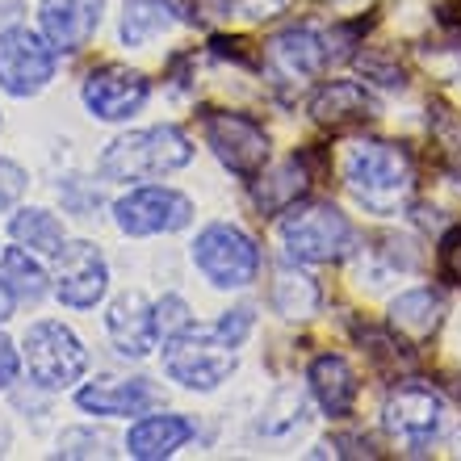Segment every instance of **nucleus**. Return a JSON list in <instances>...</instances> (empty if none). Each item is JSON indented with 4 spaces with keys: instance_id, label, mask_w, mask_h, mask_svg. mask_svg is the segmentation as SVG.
Masks as SVG:
<instances>
[{
    "instance_id": "nucleus-13",
    "label": "nucleus",
    "mask_w": 461,
    "mask_h": 461,
    "mask_svg": "<svg viewBox=\"0 0 461 461\" xmlns=\"http://www.w3.org/2000/svg\"><path fill=\"white\" fill-rule=\"evenodd\" d=\"M80 97L97 122H131L134 113H143L147 97H151V80L126 63H101L88 72Z\"/></svg>"
},
{
    "instance_id": "nucleus-9",
    "label": "nucleus",
    "mask_w": 461,
    "mask_h": 461,
    "mask_svg": "<svg viewBox=\"0 0 461 461\" xmlns=\"http://www.w3.org/2000/svg\"><path fill=\"white\" fill-rule=\"evenodd\" d=\"M50 80H55V47L42 38V30L30 25L0 30V88L25 101L38 97Z\"/></svg>"
},
{
    "instance_id": "nucleus-7",
    "label": "nucleus",
    "mask_w": 461,
    "mask_h": 461,
    "mask_svg": "<svg viewBox=\"0 0 461 461\" xmlns=\"http://www.w3.org/2000/svg\"><path fill=\"white\" fill-rule=\"evenodd\" d=\"M22 361L38 390H68L88 374V348L68 323L38 319L22 340Z\"/></svg>"
},
{
    "instance_id": "nucleus-3",
    "label": "nucleus",
    "mask_w": 461,
    "mask_h": 461,
    "mask_svg": "<svg viewBox=\"0 0 461 461\" xmlns=\"http://www.w3.org/2000/svg\"><path fill=\"white\" fill-rule=\"evenodd\" d=\"M352 25H315V22H298L285 25L265 50V68L273 80L285 85H306L319 72H328L331 63H344L352 55Z\"/></svg>"
},
{
    "instance_id": "nucleus-34",
    "label": "nucleus",
    "mask_w": 461,
    "mask_h": 461,
    "mask_svg": "<svg viewBox=\"0 0 461 461\" xmlns=\"http://www.w3.org/2000/svg\"><path fill=\"white\" fill-rule=\"evenodd\" d=\"M13 306H17V298H13V290L5 285V277H0V323L13 319Z\"/></svg>"
},
{
    "instance_id": "nucleus-25",
    "label": "nucleus",
    "mask_w": 461,
    "mask_h": 461,
    "mask_svg": "<svg viewBox=\"0 0 461 461\" xmlns=\"http://www.w3.org/2000/svg\"><path fill=\"white\" fill-rule=\"evenodd\" d=\"M0 277H5V285L13 290L17 303H42L50 294L47 268L38 265L34 256H30V248H22V243L0 252Z\"/></svg>"
},
{
    "instance_id": "nucleus-2",
    "label": "nucleus",
    "mask_w": 461,
    "mask_h": 461,
    "mask_svg": "<svg viewBox=\"0 0 461 461\" xmlns=\"http://www.w3.org/2000/svg\"><path fill=\"white\" fill-rule=\"evenodd\" d=\"M194 139L181 126H143V131L118 134L97 159L101 181L110 185H131V181H156L168 172H181L194 164Z\"/></svg>"
},
{
    "instance_id": "nucleus-19",
    "label": "nucleus",
    "mask_w": 461,
    "mask_h": 461,
    "mask_svg": "<svg viewBox=\"0 0 461 461\" xmlns=\"http://www.w3.org/2000/svg\"><path fill=\"white\" fill-rule=\"evenodd\" d=\"M311 113L323 126L344 131V126H361V122L377 118V97L361 80H331L311 97Z\"/></svg>"
},
{
    "instance_id": "nucleus-4",
    "label": "nucleus",
    "mask_w": 461,
    "mask_h": 461,
    "mask_svg": "<svg viewBox=\"0 0 461 461\" xmlns=\"http://www.w3.org/2000/svg\"><path fill=\"white\" fill-rule=\"evenodd\" d=\"M281 248L294 265H340L357 256V227L331 202H303L290 206L277 227Z\"/></svg>"
},
{
    "instance_id": "nucleus-33",
    "label": "nucleus",
    "mask_w": 461,
    "mask_h": 461,
    "mask_svg": "<svg viewBox=\"0 0 461 461\" xmlns=\"http://www.w3.org/2000/svg\"><path fill=\"white\" fill-rule=\"evenodd\" d=\"M290 5V0H235V9L243 13V17H273V13H281Z\"/></svg>"
},
{
    "instance_id": "nucleus-17",
    "label": "nucleus",
    "mask_w": 461,
    "mask_h": 461,
    "mask_svg": "<svg viewBox=\"0 0 461 461\" xmlns=\"http://www.w3.org/2000/svg\"><path fill=\"white\" fill-rule=\"evenodd\" d=\"M197 437V424L176 411H143L126 432V453L139 461H164Z\"/></svg>"
},
{
    "instance_id": "nucleus-6",
    "label": "nucleus",
    "mask_w": 461,
    "mask_h": 461,
    "mask_svg": "<svg viewBox=\"0 0 461 461\" xmlns=\"http://www.w3.org/2000/svg\"><path fill=\"white\" fill-rule=\"evenodd\" d=\"M189 256H194V268L214 290H248L260 277V248L235 222H206L197 230Z\"/></svg>"
},
{
    "instance_id": "nucleus-23",
    "label": "nucleus",
    "mask_w": 461,
    "mask_h": 461,
    "mask_svg": "<svg viewBox=\"0 0 461 461\" xmlns=\"http://www.w3.org/2000/svg\"><path fill=\"white\" fill-rule=\"evenodd\" d=\"M176 25V9L168 0H126L118 17V38L122 47H147L164 38Z\"/></svg>"
},
{
    "instance_id": "nucleus-29",
    "label": "nucleus",
    "mask_w": 461,
    "mask_h": 461,
    "mask_svg": "<svg viewBox=\"0 0 461 461\" xmlns=\"http://www.w3.org/2000/svg\"><path fill=\"white\" fill-rule=\"evenodd\" d=\"M105 445L110 440L101 437V432H88V428H68L59 437L63 457H105Z\"/></svg>"
},
{
    "instance_id": "nucleus-24",
    "label": "nucleus",
    "mask_w": 461,
    "mask_h": 461,
    "mask_svg": "<svg viewBox=\"0 0 461 461\" xmlns=\"http://www.w3.org/2000/svg\"><path fill=\"white\" fill-rule=\"evenodd\" d=\"M9 235L22 243V248H30L34 256H50V260H55V252L68 243L63 222L55 219L50 210H38V206L17 210V214L9 219Z\"/></svg>"
},
{
    "instance_id": "nucleus-22",
    "label": "nucleus",
    "mask_w": 461,
    "mask_h": 461,
    "mask_svg": "<svg viewBox=\"0 0 461 461\" xmlns=\"http://www.w3.org/2000/svg\"><path fill=\"white\" fill-rule=\"evenodd\" d=\"M268 306H273L281 319L298 323V319H311L319 306H323V290L315 285V277H311V273H303V268L290 260V265H281L277 273H273V285H268Z\"/></svg>"
},
{
    "instance_id": "nucleus-15",
    "label": "nucleus",
    "mask_w": 461,
    "mask_h": 461,
    "mask_svg": "<svg viewBox=\"0 0 461 461\" xmlns=\"http://www.w3.org/2000/svg\"><path fill=\"white\" fill-rule=\"evenodd\" d=\"M105 331H110L113 348L126 361H147L159 348V319L156 303H147V294L126 290L118 294L105 311Z\"/></svg>"
},
{
    "instance_id": "nucleus-27",
    "label": "nucleus",
    "mask_w": 461,
    "mask_h": 461,
    "mask_svg": "<svg viewBox=\"0 0 461 461\" xmlns=\"http://www.w3.org/2000/svg\"><path fill=\"white\" fill-rule=\"evenodd\" d=\"M59 202H63L68 214H76V219H97L101 189H97V181H88V176H63L59 181Z\"/></svg>"
},
{
    "instance_id": "nucleus-10",
    "label": "nucleus",
    "mask_w": 461,
    "mask_h": 461,
    "mask_svg": "<svg viewBox=\"0 0 461 461\" xmlns=\"http://www.w3.org/2000/svg\"><path fill=\"white\" fill-rule=\"evenodd\" d=\"M202 134H206L210 151L219 156L222 168L235 172L240 181H252L256 172L268 164V131L252 113L214 110L202 118Z\"/></svg>"
},
{
    "instance_id": "nucleus-21",
    "label": "nucleus",
    "mask_w": 461,
    "mask_h": 461,
    "mask_svg": "<svg viewBox=\"0 0 461 461\" xmlns=\"http://www.w3.org/2000/svg\"><path fill=\"white\" fill-rule=\"evenodd\" d=\"M445 323V294L432 285H415L390 303V331L407 340H428Z\"/></svg>"
},
{
    "instance_id": "nucleus-35",
    "label": "nucleus",
    "mask_w": 461,
    "mask_h": 461,
    "mask_svg": "<svg viewBox=\"0 0 461 461\" xmlns=\"http://www.w3.org/2000/svg\"><path fill=\"white\" fill-rule=\"evenodd\" d=\"M9 445H13V432H9V424L0 420V453H9Z\"/></svg>"
},
{
    "instance_id": "nucleus-16",
    "label": "nucleus",
    "mask_w": 461,
    "mask_h": 461,
    "mask_svg": "<svg viewBox=\"0 0 461 461\" xmlns=\"http://www.w3.org/2000/svg\"><path fill=\"white\" fill-rule=\"evenodd\" d=\"M105 17V0H42L38 5V25L55 55H80L93 42Z\"/></svg>"
},
{
    "instance_id": "nucleus-20",
    "label": "nucleus",
    "mask_w": 461,
    "mask_h": 461,
    "mask_svg": "<svg viewBox=\"0 0 461 461\" xmlns=\"http://www.w3.org/2000/svg\"><path fill=\"white\" fill-rule=\"evenodd\" d=\"M306 189H311V172H306V164L298 156L281 159L273 168H260L252 176V202L268 219H273V214H285L290 206H298Z\"/></svg>"
},
{
    "instance_id": "nucleus-26",
    "label": "nucleus",
    "mask_w": 461,
    "mask_h": 461,
    "mask_svg": "<svg viewBox=\"0 0 461 461\" xmlns=\"http://www.w3.org/2000/svg\"><path fill=\"white\" fill-rule=\"evenodd\" d=\"M306 424V394L298 386H281L273 390V399L265 402L260 411V432L265 437H285L294 428Z\"/></svg>"
},
{
    "instance_id": "nucleus-8",
    "label": "nucleus",
    "mask_w": 461,
    "mask_h": 461,
    "mask_svg": "<svg viewBox=\"0 0 461 461\" xmlns=\"http://www.w3.org/2000/svg\"><path fill=\"white\" fill-rule=\"evenodd\" d=\"M194 222V197L172 185H134L131 194L113 202V227L131 240L176 235Z\"/></svg>"
},
{
    "instance_id": "nucleus-30",
    "label": "nucleus",
    "mask_w": 461,
    "mask_h": 461,
    "mask_svg": "<svg viewBox=\"0 0 461 461\" xmlns=\"http://www.w3.org/2000/svg\"><path fill=\"white\" fill-rule=\"evenodd\" d=\"M25 185H30V176H25L22 164H17V159H0V214L17 210Z\"/></svg>"
},
{
    "instance_id": "nucleus-32",
    "label": "nucleus",
    "mask_w": 461,
    "mask_h": 461,
    "mask_svg": "<svg viewBox=\"0 0 461 461\" xmlns=\"http://www.w3.org/2000/svg\"><path fill=\"white\" fill-rule=\"evenodd\" d=\"M22 374V357H17V344L9 336H0V390H9Z\"/></svg>"
},
{
    "instance_id": "nucleus-12",
    "label": "nucleus",
    "mask_w": 461,
    "mask_h": 461,
    "mask_svg": "<svg viewBox=\"0 0 461 461\" xmlns=\"http://www.w3.org/2000/svg\"><path fill=\"white\" fill-rule=\"evenodd\" d=\"M110 294V260L93 240H72L55 252V298L72 311H93Z\"/></svg>"
},
{
    "instance_id": "nucleus-5",
    "label": "nucleus",
    "mask_w": 461,
    "mask_h": 461,
    "mask_svg": "<svg viewBox=\"0 0 461 461\" xmlns=\"http://www.w3.org/2000/svg\"><path fill=\"white\" fill-rule=\"evenodd\" d=\"M235 369H240V348H230L214 328L189 323V328L164 336V374L194 394L219 390L222 382H230Z\"/></svg>"
},
{
    "instance_id": "nucleus-11",
    "label": "nucleus",
    "mask_w": 461,
    "mask_h": 461,
    "mask_svg": "<svg viewBox=\"0 0 461 461\" xmlns=\"http://www.w3.org/2000/svg\"><path fill=\"white\" fill-rule=\"evenodd\" d=\"M382 428L390 440L407 445L411 453H424L432 440L445 432V399L432 386L420 382H402L386 394L382 407Z\"/></svg>"
},
{
    "instance_id": "nucleus-18",
    "label": "nucleus",
    "mask_w": 461,
    "mask_h": 461,
    "mask_svg": "<svg viewBox=\"0 0 461 461\" xmlns=\"http://www.w3.org/2000/svg\"><path fill=\"white\" fill-rule=\"evenodd\" d=\"M306 386H311L315 402L323 407V415H331V420H344V415L357 407V394H361L357 369L344 361L340 352H323V357H315L311 369H306Z\"/></svg>"
},
{
    "instance_id": "nucleus-1",
    "label": "nucleus",
    "mask_w": 461,
    "mask_h": 461,
    "mask_svg": "<svg viewBox=\"0 0 461 461\" xmlns=\"http://www.w3.org/2000/svg\"><path fill=\"white\" fill-rule=\"evenodd\" d=\"M340 176L352 202L377 219H394L415 189L411 156L399 143H382V139H357L344 147Z\"/></svg>"
},
{
    "instance_id": "nucleus-14",
    "label": "nucleus",
    "mask_w": 461,
    "mask_h": 461,
    "mask_svg": "<svg viewBox=\"0 0 461 461\" xmlns=\"http://www.w3.org/2000/svg\"><path fill=\"white\" fill-rule=\"evenodd\" d=\"M76 407L101 420H131V415L164 407V390L151 377H97L76 390Z\"/></svg>"
},
{
    "instance_id": "nucleus-31",
    "label": "nucleus",
    "mask_w": 461,
    "mask_h": 461,
    "mask_svg": "<svg viewBox=\"0 0 461 461\" xmlns=\"http://www.w3.org/2000/svg\"><path fill=\"white\" fill-rule=\"evenodd\" d=\"M156 319H159V336H172V331H181L194 323V319H189V303H185L181 294H164L156 303Z\"/></svg>"
},
{
    "instance_id": "nucleus-28",
    "label": "nucleus",
    "mask_w": 461,
    "mask_h": 461,
    "mask_svg": "<svg viewBox=\"0 0 461 461\" xmlns=\"http://www.w3.org/2000/svg\"><path fill=\"white\" fill-rule=\"evenodd\" d=\"M252 328H256V306H230V311L219 315V323H214V331H219L230 348H243V340L252 336Z\"/></svg>"
}]
</instances>
